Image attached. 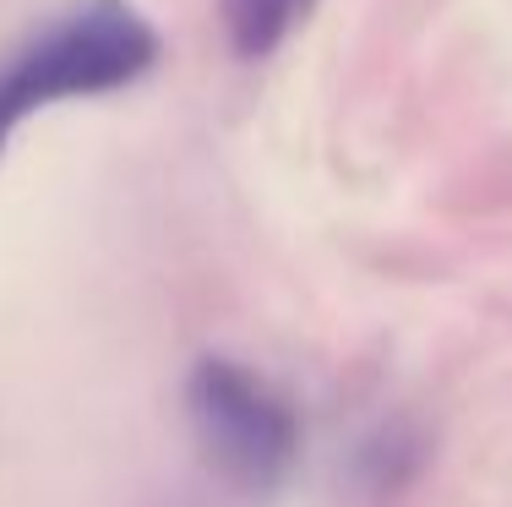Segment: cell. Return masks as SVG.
<instances>
[{"instance_id":"cell-2","label":"cell","mask_w":512,"mask_h":507,"mask_svg":"<svg viewBox=\"0 0 512 507\" xmlns=\"http://www.w3.org/2000/svg\"><path fill=\"white\" fill-rule=\"evenodd\" d=\"M186 415L202 458L240 491H278L300 464V415L235 355H202L186 377Z\"/></svg>"},{"instance_id":"cell-1","label":"cell","mask_w":512,"mask_h":507,"mask_svg":"<svg viewBox=\"0 0 512 507\" xmlns=\"http://www.w3.org/2000/svg\"><path fill=\"white\" fill-rule=\"evenodd\" d=\"M164 60V39L131 0H71L0 55V159L55 104L126 93Z\"/></svg>"},{"instance_id":"cell-3","label":"cell","mask_w":512,"mask_h":507,"mask_svg":"<svg viewBox=\"0 0 512 507\" xmlns=\"http://www.w3.org/2000/svg\"><path fill=\"white\" fill-rule=\"evenodd\" d=\"M316 6L322 0H218V17H224V39L240 60H267L306 28Z\"/></svg>"}]
</instances>
